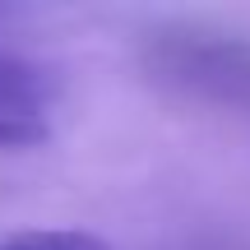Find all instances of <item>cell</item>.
I'll return each mask as SVG.
<instances>
[{
    "mask_svg": "<svg viewBox=\"0 0 250 250\" xmlns=\"http://www.w3.org/2000/svg\"><path fill=\"white\" fill-rule=\"evenodd\" d=\"M51 102V74L37 61L0 51V121H42L37 111Z\"/></svg>",
    "mask_w": 250,
    "mask_h": 250,
    "instance_id": "7a4b0ae2",
    "label": "cell"
},
{
    "mask_svg": "<svg viewBox=\"0 0 250 250\" xmlns=\"http://www.w3.org/2000/svg\"><path fill=\"white\" fill-rule=\"evenodd\" d=\"M46 139V121H0V153H19Z\"/></svg>",
    "mask_w": 250,
    "mask_h": 250,
    "instance_id": "277c9868",
    "label": "cell"
},
{
    "mask_svg": "<svg viewBox=\"0 0 250 250\" xmlns=\"http://www.w3.org/2000/svg\"><path fill=\"white\" fill-rule=\"evenodd\" d=\"M139 70L195 107L250 111V42L195 23H162L139 42Z\"/></svg>",
    "mask_w": 250,
    "mask_h": 250,
    "instance_id": "6da1fadb",
    "label": "cell"
},
{
    "mask_svg": "<svg viewBox=\"0 0 250 250\" xmlns=\"http://www.w3.org/2000/svg\"><path fill=\"white\" fill-rule=\"evenodd\" d=\"M0 250H111V246L93 232H65V227H56V232H14V236L0 241Z\"/></svg>",
    "mask_w": 250,
    "mask_h": 250,
    "instance_id": "3957f363",
    "label": "cell"
}]
</instances>
